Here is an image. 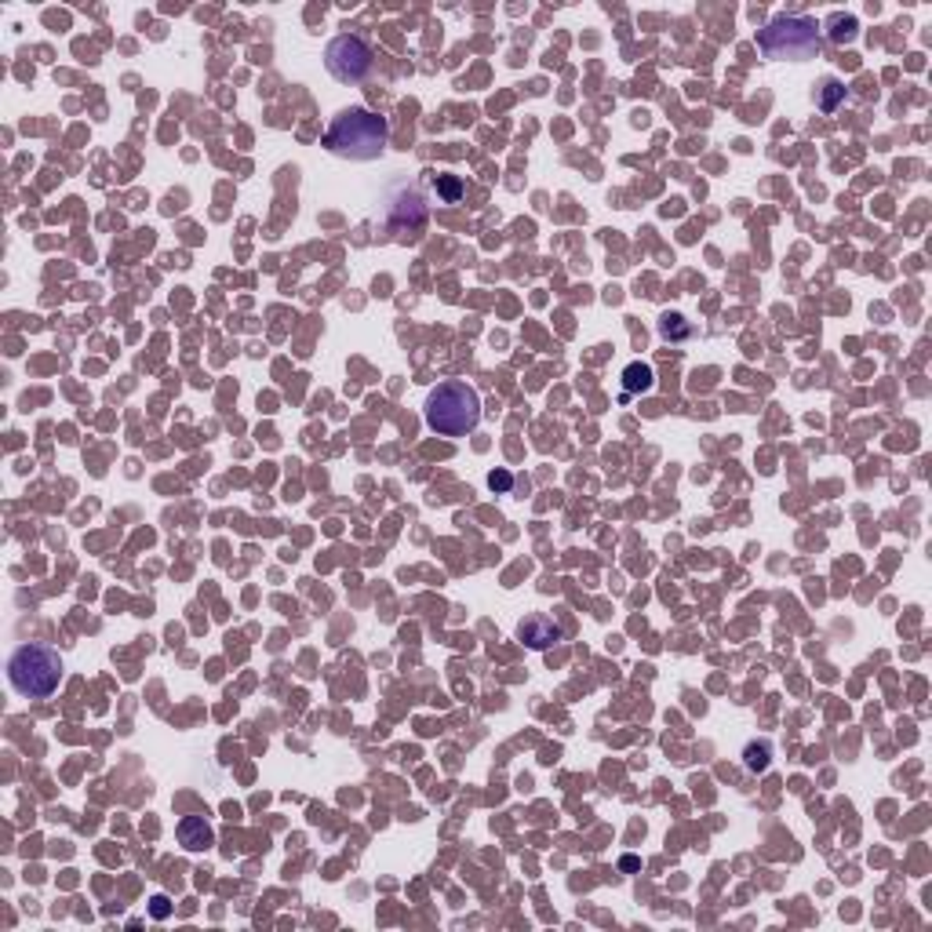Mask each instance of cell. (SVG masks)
Listing matches in <instances>:
<instances>
[{
	"mask_svg": "<svg viewBox=\"0 0 932 932\" xmlns=\"http://www.w3.org/2000/svg\"><path fill=\"white\" fill-rule=\"evenodd\" d=\"M390 142V125L386 116L365 109V106H350L342 109L325 132V146L339 157L350 161H375L379 153Z\"/></svg>",
	"mask_w": 932,
	"mask_h": 932,
	"instance_id": "6da1fadb",
	"label": "cell"
},
{
	"mask_svg": "<svg viewBox=\"0 0 932 932\" xmlns=\"http://www.w3.org/2000/svg\"><path fill=\"white\" fill-rule=\"evenodd\" d=\"M386 222H390V229L398 233V237H412V233L426 222V205H422L415 186H405L401 197H394L390 205H386Z\"/></svg>",
	"mask_w": 932,
	"mask_h": 932,
	"instance_id": "8992f818",
	"label": "cell"
},
{
	"mask_svg": "<svg viewBox=\"0 0 932 932\" xmlns=\"http://www.w3.org/2000/svg\"><path fill=\"white\" fill-rule=\"evenodd\" d=\"M652 382H655V375H652L648 365L634 361V365L623 368V390L627 394H645V390H652Z\"/></svg>",
	"mask_w": 932,
	"mask_h": 932,
	"instance_id": "9c48e42d",
	"label": "cell"
},
{
	"mask_svg": "<svg viewBox=\"0 0 932 932\" xmlns=\"http://www.w3.org/2000/svg\"><path fill=\"white\" fill-rule=\"evenodd\" d=\"M325 66H328V73L335 76V81L358 84V81H365L368 69H372V48L361 41V36L342 33L325 48Z\"/></svg>",
	"mask_w": 932,
	"mask_h": 932,
	"instance_id": "5b68a950",
	"label": "cell"
},
{
	"mask_svg": "<svg viewBox=\"0 0 932 932\" xmlns=\"http://www.w3.org/2000/svg\"><path fill=\"white\" fill-rule=\"evenodd\" d=\"M426 422L430 430L445 434V438H462L478 430L481 422V398L474 386L466 382H441L426 398Z\"/></svg>",
	"mask_w": 932,
	"mask_h": 932,
	"instance_id": "7a4b0ae2",
	"label": "cell"
},
{
	"mask_svg": "<svg viewBox=\"0 0 932 932\" xmlns=\"http://www.w3.org/2000/svg\"><path fill=\"white\" fill-rule=\"evenodd\" d=\"M518 638L528 645V648H550L554 641H561V627L554 623L550 615H525L518 623Z\"/></svg>",
	"mask_w": 932,
	"mask_h": 932,
	"instance_id": "52a82bcc",
	"label": "cell"
},
{
	"mask_svg": "<svg viewBox=\"0 0 932 932\" xmlns=\"http://www.w3.org/2000/svg\"><path fill=\"white\" fill-rule=\"evenodd\" d=\"M434 186L445 201H459V193H462V182L455 175H434Z\"/></svg>",
	"mask_w": 932,
	"mask_h": 932,
	"instance_id": "4fadbf2b",
	"label": "cell"
},
{
	"mask_svg": "<svg viewBox=\"0 0 932 932\" xmlns=\"http://www.w3.org/2000/svg\"><path fill=\"white\" fill-rule=\"evenodd\" d=\"M659 332H663V339H685L692 328L685 325V317H681V314H667V317H663V325H659Z\"/></svg>",
	"mask_w": 932,
	"mask_h": 932,
	"instance_id": "7c38bea8",
	"label": "cell"
},
{
	"mask_svg": "<svg viewBox=\"0 0 932 932\" xmlns=\"http://www.w3.org/2000/svg\"><path fill=\"white\" fill-rule=\"evenodd\" d=\"M488 485H492L495 492H510V488H514V478H510L507 470H492V478H488Z\"/></svg>",
	"mask_w": 932,
	"mask_h": 932,
	"instance_id": "9a60e30c",
	"label": "cell"
},
{
	"mask_svg": "<svg viewBox=\"0 0 932 932\" xmlns=\"http://www.w3.org/2000/svg\"><path fill=\"white\" fill-rule=\"evenodd\" d=\"M841 99H845L841 81H827V84H824V99H820V106H824V109H838Z\"/></svg>",
	"mask_w": 932,
	"mask_h": 932,
	"instance_id": "5bb4252c",
	"label": "cell"
},
{
	"mask_svg": "<svg viewBox=\"0 0 932 932\" xmlns=\"http://www.w3.org/2000/svg\"><path fill=\"white\" fill-rule=\"evenodd\" d=\"M8 681L19 695L48 699L62 681V655L48 645H19L8 659Z\"/></svg>",
	"mask_w": 932,
	"mask_h": 932,
	"instance_id": "3957f363",
	"label": "cell"
},
{
	"mask_svg": "<svg viewBox=\"0 0 932 932\" xmlns=\"http://www.w3.org/2000/svg\"><path fill=\"white\" fill-rule=\"evenodd\" d=\"M149 914H153V918H168V914H172L168 900H165V896H153V900H149Z\"/></svg>",
	"mask_w": 932,
	"mask_h": 932,
	"instance_id": "2e32d148",
	"label": "cell"
},
{
	"mask_svg": "<svg viewBox=\"0 0 932 932\" xmlns=\"http://www.w3.org/2000/svg\"><path fill=\"white\" fill-rule=\"evenodd\" d=\"M175 834H179V845L186 852H208L215 845V831H212V824L205 820V816H182Z\"/></svg>",
	"mask_w": 932,
	"mask_h": 932,
	"instance_id": "ba28073f",
	"label": "cell"
},
{
	"mask_svg": "<svg viewBox=\"0 0 932 932\" xmlns=\"http://www.w3.org/2000/svg\"><path fill=\"white\" fill-rule=\"evenodd\" d=\"M827 29H831V41H834V44H852V41H856V33H860V22L852 19V15H831Z\"/></svg>",
	"mask_w": 932,
	"mask_h": 932,
	"instance_id": "30bf717a",
	"label": "cell"
},
{
	"mask_svg": "<svg viewBox=\"0 0 932 932\" xmlns=\"http://www.w3.org/2000/svg\"><path fill=\"white\" fill-rule=\"evenodd\" d=\"M758 48L768 59H812L820 52V29L812 19L780 15L758 33Z\"/></svg>",
	"mask_w": 932,
	"mask_h": 932,
	"instance_id": "277c9868",
	"label": "cell"
},
{
	"mask_svg": "<svg viewBox=\"0 0 932 932\" xmlns=\"http://www.w3.org/2000/svg\"><path fill=\"white\" fill-rule=\"evenodd\" d=\"M768 754H772V747L761 740V743H751L747 747V768L751 772H765L768 768Z\"/></svg>",
	"mask_w": 932,
	"mask_h": 932,
	"instance_id": "8fae6325",
	"label": "cell"
}]
</instances>
